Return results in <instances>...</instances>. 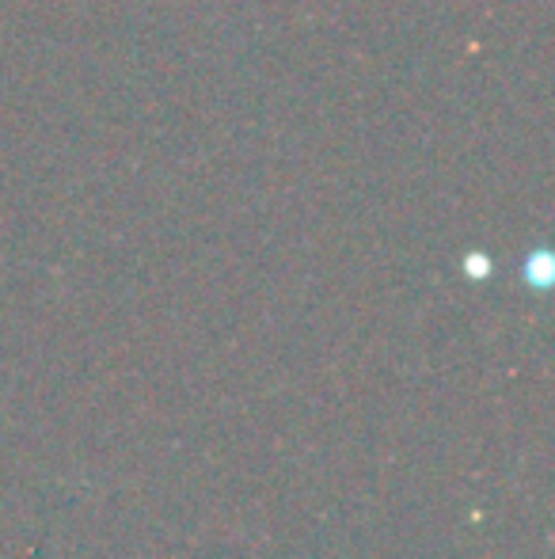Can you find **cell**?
I'll list each match as a JSON object with an SVG mask.
<instances>
[{"label": "cell", "instance_id": "obj_1", "mask_svg": "<svg viewBox=\"0 0 555 559\" xmlns=\"http://www.w3.org/2000/svg\"><path fill=\"white\" fill-rule=\"evenodd\" d=\"M526 278L533 282V286H548L552 282V255L548 251H533V255L526 259Z\"/></svg>", "mask_w": 555, "mask_h": 559}, {"label": "cell", "instance_id": "obj_2", "mask_svg": "<svg viewBox=\"0 0 555 559\" xmlns=\"http://www.w3.org/2000/svg\"><path fill=\"white\" fill-rule=\"evenodd\" d=\"M487 266H491V259H487V255H468V259H464V271H468V274H475V278H483V274H487Z\"/></svg>", "mask_w": 555, "mask_h": 559}]
</instances>
